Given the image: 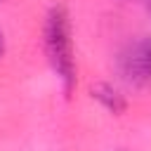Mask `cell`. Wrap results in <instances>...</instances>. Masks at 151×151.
Here are the masks:
<instances>
[{"label": "cell", "mask_w": 151, "mask_h": 151, "mask_svg": "<svg viewBox=\"0 0 151 151\" xmlns=\"http://www.w3.org/2000/svg\"><path fill=\"white\" fill-rule=\"evenodd\" d=\"M45 52L54 73L64 85V92H71L76 85V59H73L71 21L61 5L52 7L45 19Z\"/></svg>", "instance_id": "1"}, {"label": "cell", "mask_w": 151, "mask_h": 151, "mask_svg": "<svg viewBox=\"0 0 151 151\" xmlns=\"http://www.w3.org/2000/svg\"><path fill=\"white\" fill-rule=\"evenodd\" d=\"M94 97L109 109V111H113V113H118V111H123L125 109V101H123V97L116 92V90H111L109 85H99L97 90H94Z\"/></svg>", "instance_id": "3"}, {"label": "cell", "mask_w": 151, "mask_h": 151, "mask_svg": "<svg viewBox=\"0 0 151 151\" xmlns=\"http://www.w3.org/2000/svg\"><path fill=\"white\" fill-rule=\"evenodd\" d=\"M123 76L134 85H151V35L132 42L120 57Z\"/></svg>", "instance_id": "2"}, {"label": "cell", "mask_w": 151, "mask_h": 151, "mask_svg": "<svg viewBox=\"0 0 151 151\" xmlns=\"http://www.w3.org/2000/svg\"><path fill=\"white\" fill-rule=\"evenodd\" d=\"M2 52H5V38H2V33H0V57H2Z\"/></svg>", "instance_id": "4"}, {"label": "cell", "mask_w": 151, "mask_h": 151, "mask_svg": "<svg viewBox=\"0 0 151 151\" xmlns=\"http://www.w3.org/2000/svg\"><path fill=\"white\" fill-rule=\"evenodd\" d=\"M149 9H151V0H149Z\"/></svg>", "instance_id": "5"}]
</instances>
